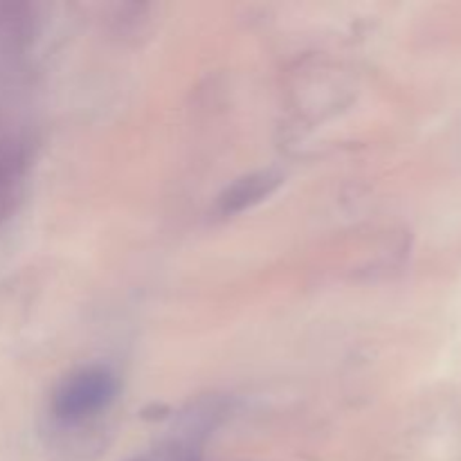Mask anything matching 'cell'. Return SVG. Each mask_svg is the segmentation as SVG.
<instances>
[{
    "mask_svg": "<svg viewBox=\"0 0 461 461\" xmlns=\"http://www.w3.org/2000/svg\"><path fill=\"white\" fill-rule=\"evenodd\" d=\"M120 392L115 372L106 365H88L63 378L52 396V417L61 426H79L102 414Z\"/></svg>",
    "mask_w": 461,
    "mask_h": 461,
    "instance_id": "1",
    "label": "cell"
},
{
    "mask_svg": "<svg viewBox=\"0 0 461 461\" xmlns=\"http://www.w3.org/2000/svg\"><path fill=\"white\" fill-rule=\"evenodd\" d=\"M282 180V174H277L273 169H261L241 176V178L234 180L232 185H228L219 194V198H216V212L221 216L241 214V212L259 205L270 194L277 192Z\"/></svg>",
    "mask_w": 461,
    "mask_h": 461,
    "instance_id": "2",
    "label": "cell"
},
{
    "mask_svg": "<svg viewBox=\"0 0 461 461\" xmlns=\"http://www.w3.org/2000/svg\"><path fill=\"white\" fill-rule=\"evenodd\" d=\"M30 167V149L21 135L0 138V219H7L21 198Z\"/></svg>",
    "mask_w": 461,
    "mask_h": 461,
    "instance_id": "3",
    "label": "cell"
}]
</instances>
